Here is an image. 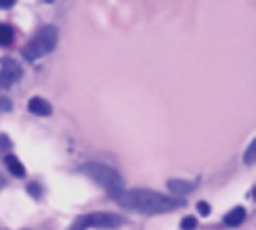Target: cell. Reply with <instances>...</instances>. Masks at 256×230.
<instances>
[{"label": "cell", "mask_w": 256, "mask_h": 230, "mask_svg": "<svg viewBox=\"0 0 256 230\" xmlns=\"http://www.w3.org/2000/svg\"><path fill=\"white\" fill-rule=\"evenodd\" d=\"M116 200L128 210L140 214H167L184 206V198L169 197L148 190H130V192L124 190L121 197H117Z\"/></svg>", "instance_id": "1"}, {"label": "cell", "mask_w": 256, "mask_h": 230, "mask_svg": "<svg viewBox=\"0 0 256 230\" xmlns=\"http://www.w3.org/2000/svg\"><path fill=\"white\" fill-rule=\"evenodd\" d=\"M80 171L90 176L91 180H95L98 186H102L104 190L112 195L114 198L121 197L122 192H124V184H122V178L119 176V172L112 167L104 166V164H98V162H88L80 167Z\"/></svg>", "instance_id": "2"}, {"label": "cell", "mask_w": 256, "mask_h": 230, "mask_svg": "<svg viewBox=\"0 0 256 230\" xmlns=\"http://www.w3.org/2000/svg\"><path fill=\"white\" fill-rule=\"evenodd\" d=\"M56 45H58V28L56 26H43L41 30L34 34V38L22 48V56L28 62H34L38 58L50 54L56 48Z\"/></svg>", "instance_id": "3"}, {"label": "cell", "mask_w": 256, "mask_h": 230, "mask_svg": "<svg viewBox=\"0 0 256 230\" xmlns=\"http://www.w3.org/2000/svg\"><path fill=\"white\" fill-rule=\"evenodd\" d=\"M124 223V219L116 214H108V212H95V214H88L76 219V223L72 230H86V228H116Z\"/></svg>", "instance_id": "4"}, {"label": "cell", "mask_w": 256, "mask_h": 230, "mask_svg": "<svg viewBox=\"0 0 256 230\" xmlns=\"http://www.w3.org/2000/svg\"><path fill=\"white\" fill-rule=\"evenodd\" d=\"M22 76V69L15 60H2V67H0V84L4 88H12L15 82H19V78Z\"/></svg>", "instance_id": "5"}, {"label": "cell", "mask_w": 256, "mask_h": 230, "mask_svg": "<svg viewBox=\"0 0 256 230\" xmlns=\"http://www.w3.org/2000/svg\"><path fill=\"white\" fill-rule=\"evenodd\" d=\"M28 110H30V114L41 115V117H48L52 114V106L48 104V100L41 98V96H34L28 102Z\"/></svg>", "instance_id": "6"}, {"label": "cell", "mask_w": 256, "mask_h": 230, "mask_svg": "<svg viewBox=\"0 0 256 230\" xmlns=\"http://www.w3.org/2000/svg\"><path fill=\"white\" fill-rule=\"evenodd\" d=\"M247 219V212H245L244 206H236L232 212H228L224 216V224L226 226H240Z\"/></svg>", "instance_id": "7"}, {"label": "cell", "mask_w": 256, "mask_h": 230, "mask_svg": "<svg viewBox=\"0 0 256 230\" xmlns=\"http://www.w3.org/2000/svg\"><path fill=\"white\" fill-rule=\"evenodd\" d=\"M167 188H169L174 195H184V193H192L195 184H193V182H188V180H169V182H167Z\"/></svg>", "instance_id": "8"}, {"label": "cell", "mask_w": 256, "mask_h": 230, "mask_svg": "<svg viewBox=\"0 0 256 230\" xmlns=\"http://www.w3.org/2000/svg\"><path fill=\"white\" fill-rule=\"evenodd\" d=\"M4 162H6V167L12 171V174H15L17 178H22L26 174V169H24V166L19 162V158L17 156H13V154H10V156H6L4 158Z\"/></svg>", "instance_id": "9"}, {"label": "cell", "mask_w": 256, "mask_h": 230, "mask_svg": "<svg viewBox=\"0 0 256 230\" xmlns=\"http://www.w3.org/2000/svg\"><path fill=\"white\" fill-rule=\"evenodd\" d=\"M13 41V30L6 24H0V46L12 45Z\"/></svg>", "instance_id": "10"}, {"label": "cell", "mask_w": 256, "mask_h": 230, "mask_svg": "<svg viewBox=\"0 0 256 230\" xmlns=\"http://www.w3.org/2000/svg\"><path fill=\"white\" fill-rule=\"evenodd\" d=\"M180 228L182 230H195L197 228V219L193 218V216H188L180 221Z\"/></svg>", "instance_id": "11"}, {"label": "cell", "mask_w": 256, "mask_h": 230, "mask_svg": "<svg viewBox=\"0 0 256 230\" xmlns=\"http://www.w3.org/2000/svg\"><path fill=\"white\" fill-rule=\"evenodd\" d=\"M254 158H256V143L252 141L249 145V150L245 152V156H244V160H245V164H254Z\"/></svg>", "instance_id": "12"}, {"label": "cell", "mask_w": 256, "mask_h": 230, "mask_svg": "<svg viewBox=\"0 0 256 230\" xmlns=\"http://www.w3.org/2000/svg\"><path fill=\"white\" fill-rule=\"evenodd\" d=\"M197 210H198V214H200V216H202V218H206V216H210V204H208V202H204V200H200V202H198L197 204Z\"/></svg>", "instance_id": "13"}, {"label": "cell", "mask_w": 256, "mask_h": 230, "mask_svg": "<svg viewBox=\"0 0 256 230\" xmlns=\"http://www.w3.org/2000/svg\"><path fill=\"white\" fill-rule=\"evenodd\" d=\"M28 190H30V193H32L34 197H39V195H41V188H39L38 184H30L28 186Z\"/></svg>", "instance_id": "14"}, {"label": "cell", "mask_w": 256, "mask_h": 230, "mask_svg": "<svg viewBox=\"0 0 256 230\" xmlns=\"http://www.w3.org/2000/svg\"><path fill=\"white\" fill-rule=\"evenodd\" d=\"M6 147H10V140L4 138V136H0V148H6Z\"/></svg>", "instance_id": "15"}, {"label": "cell", "mask_w": 256, "mask_h": 230, "mask_svg": "<svg viewBox=\"0 0 256 230\" xmlns=\"http://www.w3.org/2000/svg\"><path fill=\"white\" fill-rule=\"evenodd\" d=\"M15 2L13 0H0V8H12Z\"/></svg>", "instance_id": "16"}]
</instances>
